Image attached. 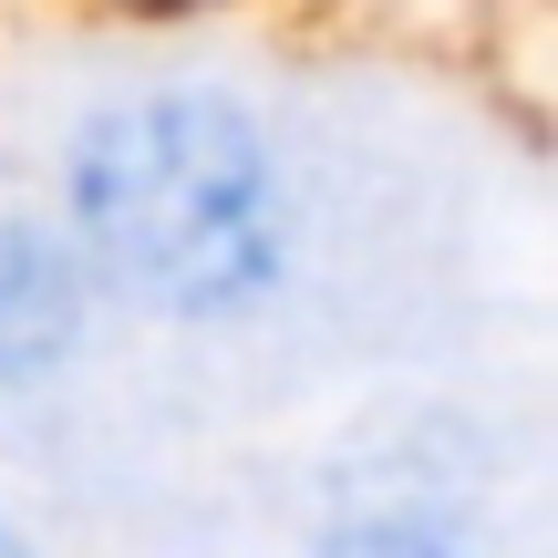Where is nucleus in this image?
Returning <instances> with one entry per match:
<instances>
[{"label":"nucleus","mask_w":558,"mask_h":558,"mask_svg":"<svg viewBox=\"0 0 558 558\" xmlns=\"http://www.w3.org/2000/svg\"><path fill=\"white\" fill-rule=\"evenodd\" d=\"M52 218L94 290L145 320H248L279 300L300 248L269 124L207 83H145L94 104L62 156Z\"/></svg>","instance_id":"f257e3e1"},{"label":"nucleus","mask_w":558,"mask_h":558,"mask_svg":"<svg viewBox=\"0 0 558 558\" xmlns=\"http://www.w3.org/2000/svg\"><path fill=\"white\" fill-rule=\"evenodd\" d=\"M104 320V290L94 269L73 259L62 218L41 207H0V393H41L83 362Z\"/></svg>","instance_id":"f03ea898"},{"label":"nucleus","mask_w":558,"mask_h":558,"mask_svg":"<svg viewBox=\"0 0 558 558\" xmlns=\"http://www.w3.org/2000/svg\"><path fill=\"white\" fill-rule=\"evenodd\" d=\"M0 558H41V548H32V538H21V527H11V518H0Z\"/></svg>","instance_id":"39448f33"},{"label":"nucleus","mask_w":558,"mask_h":558,"mask_svg":"<svg viewBox=\"0 0 558 558\" xmlns=\"http://www.w3.org/2000/svg\"><path fill=\"white\" fill-rule=\"evenodd\" d=\"M124 11H145V21H177V11H207V0H124Z\"/></svg>","instance_id":"20e7f679"},{"label":"nucleus","mask_w":558,"mask_h":558,"mask_svg":"<svg viewBox=\"0 0 558 558\" xmlns=\"http://www.w3.org/2000/svg\"><path fill=\"white\" fill-rule=\"evenodd\" d=\"M311 558H476L445 518H424V507H352V518L320 527Z\"/></svg>","instance_id":"7ed1b4c3"}]
</instances>
